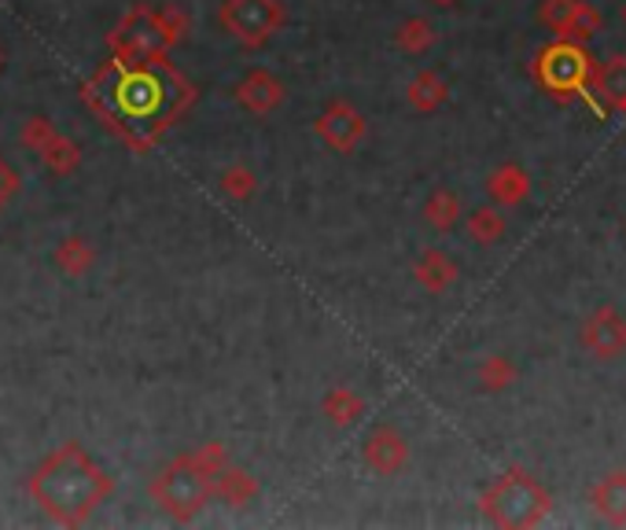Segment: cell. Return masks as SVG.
<instances>
[{
	"label": "cell",
	"instance_id": "cell-1",
	"mask_svg": "<svg viewBox=\"0 0 626 530\" xmlns=\"http://www.w3.org/2000/svg\"><path fill=\"white\" fill-rule=\"evenodd\" d=\"M85 100L125 144L144 152L184 111V103L192 100V85L166 63V52L148 55V60L114 55L85 85Z\"/></svg>",
	"mask_w": 626,
	"mask_h": 530
},
{
	"label": "cell",
	"instance_id": "cell-2",
	"mask_svg": "<svg viewBox=\"0 0 626 530\" xmlns=\"http://www.w3.org/2000/svg\"><path fill=\"white\" fill-rule=\"evenodd\" d=\"M111 493V476L92 460L78 442L52 449L33 468L30 498L41 504V512L55 523H85Z\"/></svg>",
	"mask_w": 626,
	"mask_h": 530
},
{
	"label": "cell",
	"instance_id": "cell-3",
	"mask_svg": "<svg viewBox=\"0 0 626 530\" xmlns=\"http://www.w3.org/2000/svg\"><path fill=\"white\" fill-rule=\"evenodd\" d=\"M152 498L162 512L184 523L200 516L203 504L214 498V476L192 453H181L152 479Z\"/></svg>",
	"mask_w": 626,
	"mask_h": 530
},
{
	"label": "cell",
	"instance_id": "cell-4",
	"mask_svg": "<svg viewBox=\"0 0 626 530\" xmlns=\"http://www.w3.org/2000/svg\"><path fill=\"white\" fill-rule=\"evenodd\" d=\"M483 509L494 523L527 527L549 509V498L542 493L535 479H527L524 471H513V476H505L502 482H494L491 493L483 498Z\"/></svg>",
	"mask_w": 626,
	"mask_h": 530
},
{
	"label": "cell",
	"instance_id": "cell-5",
	"mask_svg": "<svg viewBox=\"0 0 626 530\" xmlns=\"http://www.w3.org/2000/svg\"><path fill=\"white\" fill-rule=\"evenodd\" d=\"M222 27L243 49H262L273 33H281L284 4L281 0H225Z\"/></svg>",
	"mask_w": 626,
	"mask_h": 530
},
{
	"label": "cell",
	"instance_id": "cell-6",
	"mask_svg": "<svg viewBox=\"0 0 626 530\" xmlns=\"http://www.w3.org/2000/svg\"><path fill=\"white\" fill-rule=\"evenodd\" d=\"M111 49L119 60H148V55H162L170 49V38L162 30V16L148 4H137L122 27L111 33Z\"/></svg>",
	"mask_w": 626,
	"mask_h": 530
},
{
	"label": "cell",
	"instance_id": "cell-7",
	"mask_svg": "<svg viewBox=\"0 0 626 530\" xmlns=\"http://www.w3.org/2000/svg\"><path fill=\"white\" fill-rule=\"evenodd\" d=\"M317 136L329 147H335L340 155H346V152H354L357 141L365 136V119L351 108V103L340 100L317 119Z\"/></svg>",
	"mask_w": 626,
	"mask_h": 530
},
{
	"label": "cell",
	"instance_id": "cell-8",
	"mask_svg": "<svg viewBox=\"0 0 626 530\" xmlns=\"http://www.w3.org/2000/svg\"><path fill=\"white\" fill-rule=\"evenodd\" d=\"M362 457L368 468L380 471V476H394V471H402L405 457H410V446H405V439L394 428H376L365 439Z\"/></svg>",
	"mask_w": 626,
	"mask_h": 530
},
{
	"label": "cell",
	"instance_id": "cell-9",
	"mask_svg": "<svg viewBox=\"0 0 626 530\" xmlns=\"http://www.w3.org/2000/svg\"><path fill=\"white\" fill-rule=\"evenodd\" d=\"M542 74H546V82L561 92H572L583 85L586 78V55L572 49V44H556L546 55H542Z\"/></svg>",
	"mask_w": 626,
	"mask_h": 530
},
{
	"label": "cell",
	"instance_id": "cell-10",
	"mask_svg": "<svg viewBox=\"0 0 626 530\" xmlns=\"http://www.w3.org/2000/svg\"><path fill=\"white\" fill-rule=\"evenodd\" d=\"M236 100L248 111H254V114H270V111H276L284 103V82L276 74L262 71V67H259V71H251L236 85Z\"/></svg>",
	"mask_w": 626,
	"mask_h": 530
},
{
	"label": "cell",
	"instance_id": "cell-11",
	"mask_svg": "<svg viewBox=\"0 0 626 530\" xmlns=\"http://www.w3.org/2000/svg\"><path fill=\"white\" fill-rule=\"evenodd\" d=\"M583 339L597 357H616L626 347V325L612 314V309H600V314L586 325Z\"/></svg>",
	"mask_w": 626,
	"mask_h": 530
},
{
	"label": "cell",
	"instance_id": "cell-12",
	"mask_svg": "<svg viewBox=\"0 0 626 530\" xmlns=\"http://www.w3.org/2000/svg\"><path fill=\"white\" fill-rule=\"evenodd\" d=\"M457 265L450 262L443 251H427V255L416 262V281H421L427 292H443L446 284H454Z\"/></svg>",
	"mask_w": 626,
	"mask_h": 530
},
{
	"label": "cell",
	"instance_id": "cell-13",
	"mask_svg": "<svg viewBox=\"0 0 626 530\" xmlns=\"http://www.w3.org/2000/svg\"><path fill=\"white\" fill-rule=\"evenodd\" d=\"M214 493L218 498H225L229 504H248L254 493H259V487H254V479L248 476V471L222 468L214 476Z\"/></svg>",
	"mask_w": 626,
	"mask_h": 530
},
{
	"label": "cell",
	"instance_id": "cell-14",
	"mask_svg": "<svg viewBox=\"0 0 626 530\" xmlns=\"http://www.w3.org/2000/svg\"><path fill=\"white\" fill-rule=\"evenodd\" d=\"M597 512L608 516V520L623 523L626 520V476L619 471V476H608L605 482L597 487Z\"/></svg>",
	"mask_w": 626,
	"mask_h": 530
},
{
	"label": "cell",
	"instance_id": "cell-15",
	"mask_svg": "<svg viewBox=\"0 0 626 530\" xmlns=\"http://www.w3.org/2000/svg\"><path fill=\"white\" fill-rule=\"evenodd\" d=\"M321 409L332 424L346 428V424H354L357 417H362V398H357L351 387H335V390H329V398H324Z\"/></svg>",
	"mask_w": 626,
	"mask_h": 530
},
{
	"label": "cell",
	"instance_id": "cell-16",
	"mask_svg": "<svg viewBox=\"0 0 626 530\" xmlns=\"http://www.w3.org/2000/svg\"><path fill=\"white\" fill-rule=\"evenodd\" d=\"M38 155L49 163L52 174H74V166H78V144L67 141V136H60V133H52L49 141L41 144Z\"/></svg>",
	"mask_w": 626,
	"mask_h": 530
},
{
	"label": "cell",
	"instance_id": "cell-17",
	"mask_svg": "<svg viewBox=\"0 0 626 530\" xmlns=\"http://www.w3.org/2000/svg\"><path fill=\"white\" fill-rule=\"evenodd\" d=\"M443 100H446V82H443L438 74L424 71V74L413 78V85H410V103H413L416 111H435Z\"/></svg>",
	"mask_w": 626,
	"mask_h": 530
},
{
	"label": "cell",
	"instance_id": "cell-18",
	"mask_svg": "<svg viewBox=\"0 0 626 530\" xmlns=\"http://www.w3.org/2000/svg\"><path fill=\"white\" fill-rule=\"evenodd\" d=\"M92 262H97V255H92V247L81 236L63 239L60 251H55V265H60L63 273H71V276H81Z\"/></svg>",
	"mask_w": 626,
	"mask_h": 530
},
{
	"label": "cell",
	"instance_id": "cell-19",
	"mask_svg": "<svg viewBox=\"0 0 626 530\" xmlns=\"http://www.w3.org/2000/svg\"><path fill=\"white\" fill-rule=\"evenodd\" d=\"M597 92L626 111V60H608L605 71L597 74Z\"/></svg>",
	"mask_w": 626,
	"mask_h": 530
},
{
	"label": "cell",
	"instance_id": "cell-20",
	"mask_svg": "<svg viewBox=\"0 0 626 530\" xmlns=\"http://www.w3.org/2000/svg\"><path fill=\"white\" fill-rule=\"evenodd\" d=\"M398 49L402 52H410V55H421L427 52L435 44V30H432V22L427 19H410V22H402V30H398Z\"/></svg>",
	"mask_w": 626,
	"mask_h": 530
},
{
	"label": "cell",
	"instance_id": "cell-21",
	"mask_svg": "<svg viewBox=\"0 0 626 530\" xmlns=\"http://www.w3.org/2000/svg\"><path fill=\"white\" fill-rule=\"evenodd\" d=\"M424 214L435 228H454L457 217H461V203H457L454 192H435L432 200H427Z\"/></svg>",
	"mask_w": 626,
	"mask_h": 530
},
{
	"label": "cell",
	"instance_id": "cell-22",
	"mask_svg": "<svg viewBox=\"0 0 626 530\" xmlns=\"http://www.w3.org/2000/svg\"><path fill=\"white\" fill-rule=\"evenodd\" d=\"M524 192H527V177H524V170L505 166V170H497V174L491 177V195H494V200H502V203H516Z\"/></svg>",
	"mask_w": 626,
	"mask_h": 530
},
{
	"label": "cell",
	"instance_id": "cell-23",
	"mask_svg": "<svg viewBox=\"0 0 626 530\" xmlns=\"http://www.w3.org/2000/svg\"><path fill=\"white\" fill-rule=\"evenodd\" d=\"M468 233H472V239H479V244H494V239H502L505 222H502V214L486 206V211H475L468 217Z\"/></svg>",
	"mask_w": 626,
	"mask_h": 530
},
{
	"label": "cell",
	"instance_id": "cell-24",
	"mask_svg": "<svg viewBox=\"0 0 626 530\" xmlns=\"http://www.w3.org/2000/svg\"><path fill=\"white\" fill-rule=\"evenodd\" d=\"M578 8H583L578 0H546V8H542V19H546L549 27L567 33V27H572L575 16H578Z\"/></svg>",
	"mask_w": 626,
	"mask_h": 530
},
{
	"label": "cell",
	"instance_id": "cell-25",
	"mask_svg": "<svg viewBox=\"0 0 626 530\" xmlns=\"http://www.w3.org/2000/svg\"><path fill=\"white\" fill-rule=\"evenodd\" d=\"M222 184H225V192L233 195V200H248V195L254 192V174H251V170L233 166V170H225Z\"/></svg>",
	"mask_w": 626,
	"mask_h": 530
},
{
	"label": "cell",
	"instance_id": "cell-26",
	"mask_svg": "<svg viewBox=\"0 0 626 530\" xmlns=\"http://www.w3.org/2000/svg\"><path fill=\"white\" fill-rule=\"evenodd\" d=\"M479 376H483L486 390H502L508 379H513V365H505L502 357H491V361L479 368Z\"/></svg>",
	"mask_w": 626,
	"mask_h": 530
},
{
	"label": "cell",
	"instance_id": "cell-27",
	"mask_svg": "<svg viewBox=\"0 0 626 530\" xmlns=\"http://www.w3.org/2000/svg\"><path fill=\"white\" fill-rule=\"evenodd\" d=\"M55 130L49 125V119H30L27 125H22V144L30 147V152H41V144L49 141Z\"/></svg>",
	"mask_w": 626,
	"mask_h": 530
},
{
	"label": "cell",
	"instance_id": "cell-28",
	"mask_svg": "<svg viewBox=\"0 0 626 530\" xmlns=\"http://www.w3.org/2000/svg\"><path fill=\"white\" fill-rule=\"evenodd\" d=\"M16 192H19V174H16V166L0 155V211L11 203V195H16Z\"/></svg>",
	"mask_w": 626,
	"mask_h": 530
},
{
	"label": "cell",
	"instance_id": "cell-29",
	"mask_svg": "<svg viewBox=\"0 0 626 530\" xmlns=\"http://www.w3.org/2000/svg\"><path fill=\"white\" fill-rule=\"evenodd\" d=\"M435 4H443V8H450V4H457V0H435Z\"/></svg>",
	"mask_w": 626,
	"mask_h": 530
}]
</instances>
